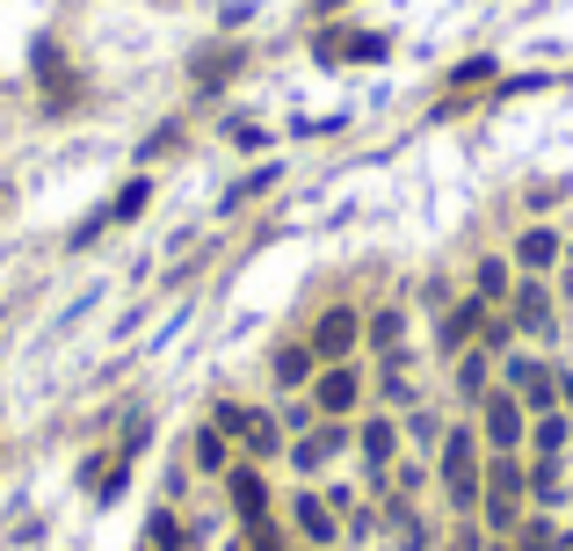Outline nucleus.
Wrapping results in <instances>:
<instances>
[{
	"instance_id": "obj_1",
	"label": "nucleus",
	"mask_w": 573,
	"mask_h": 551,
	"mask_svg": "<svg viewBox=\"0 0 573 551\" xmlns=\"http://www.w3.org/2000/svg\"><path fill=\"white\" fill-rule=\"evenodd\" d=\"M522 494H530V472L516 465V450H501V457L487 465V479H479V508H487V522L501 537L522 522Z\"/></svg>"
},
{
	"instance_id": "obj_2",
	"label": "nucleus",
	"mask_w": 573,
	"mask_h": 551,
	"mask_svg": "<svg viewBox=\"0 0 573 551\" xmlns=\"http://www.w3.org/2000/svg\"><path fill=\"white\" fill-rule=\"evenodd\" d=\"M479 479H487V465H479V435H472V429H451V435H443V486H451L457 508H472V500H479Z\"/></svg>"
},
{
	"instance_id": "obj_3",
	"label": "nucleus",
	"mask_w": 573,
	"mask_h": 551,
	"mask_svg": "<svg viewBox=\"0 0 573 551\" xmlns=\"http://www.w3.org/2000/svg\"><path fill=\"white\" fill-rule=\"evenodd\" d=\"M210 429H218V435H240L255 457H269V450H277V421H269V413H255V407H233V399L210 413Z\"/></svg>"
},
{
	"instance_id": "obj_4",
	"label": "nucleus",
	"mask_w": 573,
	"mask_h": 551,
	"mask_svg": "<svg viewBox=\"0 0 573 551\" xmlns=\"http://www.w3.org/2000/svg\"><path fill=\"white\" fill-rule=\"evenodd\" d=\"M479 407H487V443H494V450H516L522 429H530V421H522V399L501 385V392H487Z\"/></svg>"
},
{
	"instance_id": "obj_5",
	"label": "nucleus",
	"mask_w": 573,
	"mask_h": 551,
	"mask_svg": "<svg viewBox=\"0 0 573 551\" xmlns=\"http://www.w3.org/2000/svg\"><path fill=\"white\" fill-rule=\"evenodd\" d=\"M356 334H364V320L348 305H334V312H320V327H313V356H327V363H342L348 348H356Z\"/></svg>"
},
{
	"instance_id": "obj_6",
	"label": "nucleus",
	"mask_w": 573,
	"mask_h": 551,
	"mask_svg": "<svg viewBox=\"0 0 573 551\" xmlns=\"http://www.w3.org/2000/svg\"><path fill=\"white\" fill-rule=\"evenodd\" d=\"M508 392H516L522 399V407H552V399H559V378H552V370H544V363H508Z\"/></svg>"
},
{
	"instance_id": "obj_7",
	"label": "nucleus",
	"mask_w": 573,
	"mask_h": 551,
	"mask_svg": "<svg viewBox=\"0 0 573 551\" xmlns=\"http://www.w3.org/2000/svg\"><path fill=\"white\" fill-rule=\"evenodd\" d=\"M508 320H516L522 334H552V298H544V283H516V298H508Z\"/></svg>"
},
{
	"instance_id": "obj_8",
	"label": "nucleus",
	"mask_w": 573,
	"mask_h": 551,
	"mask_svg": "<svg viewBox=\"0 0 573 551\" xmlns=\"http://www.w3.org/2000/svg\"><path fill=\"white\" fill-rule=\"evenodd\" d=\"M479 327H487V298H465V305H451V312H443V348H465Z\"/></svg>"
},
{
	"instance_id": "obj_9",
	"label": "nucleus",
	"mask_w": 573,
	"mask_h": 551,
	"mask_svg": "<svg viewBox=\"0 0 573 551\" xmlns=\"http://www.w3.org/2000/svg\"><path fill=\"white\" fill-rule=\"evenodd\" d=\"M291 522L313 537V544H334V508H327L320 494H298V500H291Z\"/></svg>"
},
{
	"instance_id": "obj_10",
	"label": "nucleus",
	"mask_w": 573,
	"mask_h": 551,
	"mask_svg": "<svg viewBox=\"0 0 573 551\" xmlns=\"http://www.w3.org/2000/svg\"><path fill=\"white\" fill-rule=\"evenodd\" d=\"M313 407H327L334 421H342L348 407H356V370H348V363H334L327 378H320V392H313Z\"/></svg>"
},
{
	"instance_id": "obj_11",
	"label": "nucleus",
	"mask_w": 573,
	"mask_h": 551,
	"mask_svg": "<svg viewBox=\"0 0 573 551\" xmlns=\"http://www.w3.org/2000/svg\"><path fill=\"white\" fill-rule=\"evenodd\" d=\"M226 486H233V508H240V522H261V516H269V486H261V472L240 465Z\"/></svg>"
},
{
	"instance_id": "obj_12",
	"label": "nucleus",
	"mask_w": 573,
	"mask_h": 551,
	"mask_svg": "<svg viewBox=\"0 0 573 551\" xmlns=\"http://www.w3.org/2000/svg\"><path fill=\"white\" fill-rule=\"evenodd\" d=\"M559 255H566V247H559V233H544V225H530V233L516 240V261H522L530 276H538V269H552Z\"/></svg>"
},
{
	"instance_id": "obj_13",
	"label": "nucleus",
	"mask_w": 573,
	"mask_h": 551,
	"mask_svg": "<svg viewBox=\"0 0 573 551\" xmlns=\"http://www.w3.org/2000/svg\"><path fill=\"white\" fill-rule=\"evenodd\" d=\"M392 457H400V429H392V421H364V465L392 472Z\"/></svg>"
},
{
	"instance_id": "obj_14",
	"label": "nucleus",
	"mask_w": 573,
	"mask_h": 551,
	"mask_svg": "<svg viewBox=\"0 0 573 551\" xmlns=\"http://www.w3.org/2000/svg\"><path fill=\"white\" fill-rule=\"evenodd\" d=\"M342 443H348V429H342V421H334V429L305 435V443H298L291 457H298V472H320V465H327V457H334V450H342Z\"/></svg>"
},
{
	"instance_id": "obj_15",
	"label": "nucleus",
	"mask_w": 573,
	"mask_h": 551,
	"mask_svg": "<svg viewBox=\"0 0 573 551\" xmlns=\"http://www.w3.org/2000/svg\"><path fill=\"white\" fill-rule=\"evenodd\" d=\"M385 522H392V551H429V530H421V516L407 508V500H392Z\"/></svg>"
},
{
	"instance_id": "obj_16",
	"label": "nucleus",
	"mask_w": 573,
	"mask_h": 551,
	"mask_svg": "<svg viewBox=\"0 0 573 551\" xmlns=\"http://www.w3.org/2000/svg\"><path fill=\"white\" fill-rule=\"evenodd\" d=\"M457 392L487 399V348H465V356H457Z\"/></svg>"
},
{
	"instance_id": "obj_17",
	"label": "nucleus",
	"mask_w": 573,
	"mask_h": 551,
	"mask_svg": "<svg viewBox=\"0 0 573 551\" xmlns=\"http://www.w3.org/2000/svg\"><path fill=\"white\" fill-rule=\"evenodd\" d=\"M385 36H320V58H378Z\"/></svg>"
},
{
	"instance_id": "obj_18",
	"label": "nucleus",
	"mask_w": 573,
	"mask_h": 551,
	"mask_svg": "<svg viewBox=\"0 0 573 551\" xmlns=\"http://www.w3.org/2000/svg\"><path fill=\"white\" fill-rule=\"evenodd\" d=\"M269 370H277V385H305V378H313V348H277Z\"/></svg>"
},
{
	"instance_id": "obj_19",
	"label": "nucleus",
	"mask_w": 573,
	"mask_h": 551,
	"mask_svg": "<svg viewBox=\"0 0 573 551\" xmlns=\"http://www.w3.org/2000/svg\"><path fill=\"white\" fill-rule=\"evenodd\" d=\"M145 551H182V522H174L167 508H160V516L145 522Z\"/></svg>"
},
{
	"instance_id": "obj_20",
	"label": "nucleus",
	"mask_w": 573,
	"mask_h": 551,
	"mask_svg": "<svg viewBox=\"0 0 573 551\" xmlns=\"http://www.w3.org/2000/svg\"><path fill=\"white\" fill-rule=\"evenodd\" d=\"M400 334H407V320H400V312H378V320H370V342H378L385 356H400Z\"/></svg>"
},
{
	"instance_id": "obj_21",
	"label": "nucleus",
	"mask_w": 573,
	"mask_h": 551,
	"mask_svg": "<svg viewBox=\"0 0 573 551\" xmlns=\"http://www.w3.org/2000/svg\"><path fill=\"white\" fill-rule=\"evenodd\" d=\"M552 522H516V544H508V551H552Z\"/></svg>"
},
{
	"instance_id": "obj_22",
	"label": "nucleus",
	"mask_w": 573,
	"mask_h": 551,
	"mask_svg": "<svg viewBox=\"0 0 573 551\" xmlns=\"http://www.w3.org/2000/svg\"><path fill=\"white\" fill-rule=\"evenodd\" d=\"M196 465H204V472H226V435H218V429L196 435Z\"/></svg>"
},
{
	"instance_id": "obj_23",
	"label": "nucleus",
	"mask_w": 573,
	"mask_h": 551,
	"mask_svg": "<svg viewBox=\"0 0 573 551\" xmlns=\"http://www.w3.org/2000/svg\"><path fill=\"white\" fill-rule=\"evenodd\" d=\"M538 450H544V457L566 450V413H544V421H538Z\"/></svg>"
},
{
	"instance_id": "obj_24",
	"label": "nucleus",
	"mask_w": 573,
	"mask_h": 551,
	"mask_svg": "<svg viewBox=\"0 0 573 551\" xmlns=\"http://www.w3.org/2000/svg\"><path fill=\"white\" fill-rule=\"evenodd\" d=\"M145 196H153V190H145V182H131V190H123L117 204L102 210V218H139V210H145Z\"/></svg>"
},
{
	"instance_id": "obj_25",
	"label": "nucleus",
	"mask_w": 573,
	"mask_h": 551,
	"mask_svg": "<svg viewBox=\"0 0 573 551\" xmlns=\"http://www.w3.org/2000/svg\"><path fill=\"white\" fill-rule=\"evenodd\" d=\"M479 298H487V305H494V298H508V269H501V261H479Z\"/></svg>"
},
{
	"instance_id": "obj_26",
	"label": "nucleus",
	"mask_w": 573,
	"mask_h": 551,
	"mask_svg": "<svg viewBox=\"0 0 573 551\" xmlns=\"http://www.w3.org/2000/svg\"><path fill=\"white\" fill-rule=\"evenodd\" d=\"M247 551H283V530H277L269 516H261V522H247Z\"/></svg>"
},
{
	"instance_id": "obj_27",
	"label": "nucleus",
	"mask_w": 573,
	"mask_h": 551,
	"mask_svg": "<svg viewBox=\"0 0 573 551\" xmlns=\"http://www.w3.org/2000/svg\"><path fill=\"white\" fill-rule=\"evenodd\" d=\"M530 494H538V500H559V465H552V457L530 472Z\"/></svg>"
},
{
	"instance_id": "obj_28",
	"label": "nucleus",
	"mask_w": 573,
	"mask_h": 551,
	"mask_svg": "<svg viewBox=\"0 0 573 551\" xmlns=\"http://www.w3.org/2000/svg\"><path fill=\"white\" fill-rule=\"evenodd\" d=\"M559 399H573V370H566V378H559Z\"/></svg>"
},
{
	"instance_id": "obj_29",
	"label": "nucleus",
	"mask_w": 573,
	"mask_h": 551,
	"mask_svg": "<svg viewBox=\"0 0 573 551\" xmlns=\"http://www.w3.org/2000/svg\"><path fill=\"white\" fill-rule=\"evenodd\" d=\"M552 551H573V530H566V537H552Z\"/></svg>"
}]
</instances>
